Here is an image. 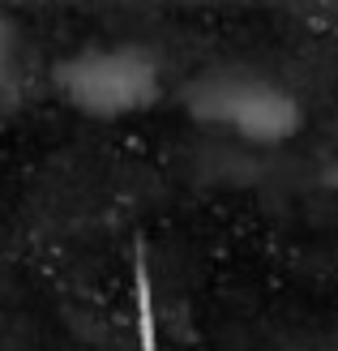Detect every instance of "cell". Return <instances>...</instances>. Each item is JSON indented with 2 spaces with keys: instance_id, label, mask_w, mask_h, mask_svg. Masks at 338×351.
I'll list each match as a JSON object with an SVG mask.
<instances>
[{
  "instance_id": "1",
  "label": "cell",
  "mask_w": 338,
  "mask_h": 351,
  "mask_svg": "<svg viewBox=\"0 0 338 351\" xmlns=\"http://www.w3.org/2000/svg\"><path fill=\"white\" fill-rule=\"evenodd\" d=\"M180 103L197 125L219 129L244 146H287L304 129L300 95L257 69H210L184 86Z\"/></svg>"
},
{
  "instance_id": "2",
  "label": "cell",
  "mask_w": 338,
  "mask_h": 351,
  "mask_svg": "<svg viewBox=\"0 0 338 351\" xmlns=\"http://www.w3.org/2000/svg\"><path fill=\"white\" fill-rule=\"evenodd\" d=\"M51 90L77 116L129 120L163 99V60L146 43H95L51 64Z\"/></svg>"
},
{
  "instance_id": "3",
  "label": "cell",
  "mask_w": 338,
  "mask_h": 351,
  "mask_svg": "<svg viewBox=\"0 0 338 351\" xmlns=\"http://www.w3.org/2000/svg\"><path fill=\"white\" fill-rule=\"evenodd\" d=\"M13 56H17V30L9 22V13L0 9V90H5L9 77H13Z\"/></svg>"
},
{
  "instance_id": "4",
  "label": "cell",
  "mask_w": 338,
  "mask_h": 351,
  "mask_svg": "<svg viewBox=\"0 0 338 351\" xmlns=\"http://www.w3.org/2000/svg\"><path fill=\"white\" fill-rule=\"evenodd\" d=\"M334 171H338V167H334ZM334 180H338V176H334Z\"/></svg>"
}]
</instances>
